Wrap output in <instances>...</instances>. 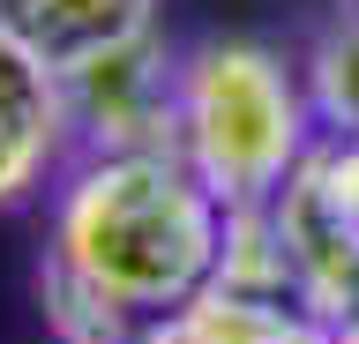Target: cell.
<instances>
[{
  "label": "cell",
  "mask_w": 359,
  "mask_h": 344,
  "mask_svg": "<svg viewBox=\"0 0 359 344\" xmlns=\"http://www.w3.org/2000/svg\"><path fill=\"white\" fill-rule=\"evenodd\" d=\"M157 344H314V329L269 292H232L217 284L210 299H195L187 315L165 329Z\"/></svg>",
  "instance_id": "cell-5"
},
{
  "label": "cell",
  "mask_w": 359,
  "mask_h": 344,
  "mask_svg": "<svg viewBox=\"0 0 359 344\" xmlns=\"http://www.w3.org/2000/svg\"><path fill=\"white\" fill-rule=\"evenodd\" d=\"M344 344H359V329H352V337H344Z\"/></svg>",
  "instance_id": "cell-6"
},
{
  "label": "cell",
  "mask_w": 359,
  "mask_h": 344,
  "mask_svg": "<svg viewBox=\"0 0 359 344\" xmlns=\"http://www.w3.org/2000/svg\"><path fill=\"white\" fill-rule=\"evenodd\" d=\"M60 254H67L60 270H75L120 315L187 299L202 284V270L217 262L210 187H195L165 158H120L75 187Z\"/></svg>",
  "instance_id": "cell-1"
},
{
  "label": "cell",
  "mask_w": 359,
  "mask_h": 344,
  "mask_svg": "<svg viewBox=\"0 0 359 344\" xmlns=\"http://www.w3.org/2000/svg\"><path fill=\"white\" fill-rule=\"evenodd\" d=\"M187 135H195V158L217 180V195L247 202V195L277 187V172L292 158V90H285V75L247 46L202 53L195 83H187Z\"/></svg>",
  "instance_id": "cell-2"
},
{
  "label": "cell",
  "mask_w": 359,
  "mask_h": 344,
  "mask_svg": "<svg viewBox=\"0 0 359 344\" xmlns=\"http://www.w3.org/2000/svg\"><path fill=\"white\" fill-rule=\"evenodd\" d=\"M0 30L22 38L53 75H83L150 30V0H0Z\"/></svg>",
  "instance_id": "cell-3"
},
{
  "label": "cell",
  "mask_w": 359,
  "mask_h": 344,
  "mask_svg": "<svg viewBox=\"0 0 359 344\" xmlns=\"http://www.w3.org/2000/svg\"><path fill=\"white\" fill-rule=\"evenodd\" d=\"M53 142V68L38 53L0 30V202L30 187Z\"/></svg>",
  "instance_id": "cell-4"
}]
</instances>
